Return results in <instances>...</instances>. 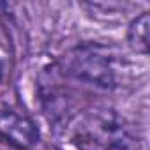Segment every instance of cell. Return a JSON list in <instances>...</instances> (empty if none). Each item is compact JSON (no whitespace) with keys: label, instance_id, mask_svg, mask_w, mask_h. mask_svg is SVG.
<instances>
[{"label":"cell","instance_id":"cell-1","mask_svg":"<svg viewBox=\"0 0 150 150\" xmlns=\"http://www.w3.org/2000/svg\"><path fill=\"white\" fill-rule=\"evenodd\" d=\"M80 150H127L132 136L115 111H94L85 117L72 136Z\"/></svg>","mask_w":150,"mask_h":150},{"label":"cell","instance_id":"cell-3","mask_svg":"<svg viewBox=\"0 0 150 150\" xmlns=\"http://www.w3.org/2000/svg\"><path fill=\"white\" fill-rule=\"evenodd\" d=\"M0 136L20 150H28L39 141V129L25 115L16 111L0 113Z\"/></svg>","mask_w":150,"mask_h":150},{"label":"cell","instance_id":"cell-4","mask_svg":"<svg viewBox=\"0 0 150 150\" xmlns=\"http://www.w3.org/2000/svg\"><path fill=\"white\" fill-rule=\"evenodd\" d=\"M148 32H150V14L148 13H143L131 21L127 28V44L134 53L148 55L150 51Z\"/></svg>","mask_w":150,"mask_h":150},{"label":"cell","instance_id":"cell-2","mask_svg":"<svg viewBox=\"0 0 150 150\" xmlns=\"http://www.w3.org/2000/svg\"><path fill=\"white\" fill-rule=\"evenodd\" d=\"M67 69L71 76L81 81H88L103 88L115 87V71L111 60L101 51H97L96 48L76 50V53L69 57Z\"/></svg>","mask_w":150,"mask_h":150},{"label":"cell","instance_id":"cell-5","mask_svg":"<svg viewBox=\"0 0 150 150\" xmlns=\"http://www.w3.org/2000/svg\"><path fill=\"white\" fill-rule=\"evenodd\" d=\"M2 74H4V67H2V64H0V78H2Z\"/></svg>","mask_w":150,"mask_h":150}]
</instances>
